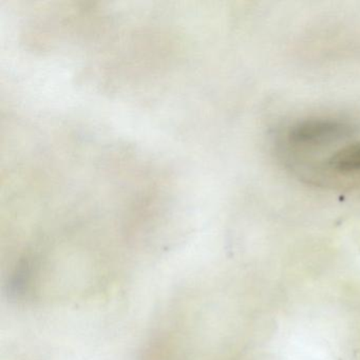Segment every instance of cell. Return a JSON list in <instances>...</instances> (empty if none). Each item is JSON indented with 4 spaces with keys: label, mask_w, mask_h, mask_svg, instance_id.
<instances>
[{
    "label": "cell",
    "mask_w": 360,
    "mask_h": 360,
    "mask_svg": "<svg viewBox=\"0 0 360 360\" xmlns=\"http://www.w3.org/2000/svg\"><path fill=\"white\" fill-rule=\"evenodd\" d=\"M357 129L342 138L321 146L298 153H288V158L307 155H322L294 168L299 176L319 185H357L360 182V140L353 138Z\"/></svg>",
    "instance_id": "1"
}]
</instances>
